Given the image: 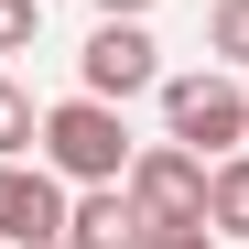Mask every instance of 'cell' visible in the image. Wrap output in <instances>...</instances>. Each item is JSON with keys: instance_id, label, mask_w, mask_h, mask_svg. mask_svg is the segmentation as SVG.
Instances as JSON below:
<instances>
[{"instance_id": "6da1fadb", "label": "cell", "mask_w": 249, "mask_h": 249, "mask_svg": "<svg viewBox=\"0 0 249 249\" xmlns=\"http://www.w3.org/2000/svg\"><path fill=\"white\" fill-rule=\"evenodd\" d=\"M33 152H44L65 184H119V174H130V119H119V98L76 87V98L44 108V141H33Z\"/></svg>"}, {"instance_id": "7a4b0ae2", "label": "cell", "mask_w": 249, "mask_h": 249, "mask_svg": "<svg viewBox=\"0 0 249 249\" xmlns=\"http://www.w3.org/2000/svg\"><path fill=\"white\" fill-rule=\"evenodd\" d=\"M162 141H184V152H206V162H228L238 141H249V87L238 76H162Z\"/></svg>"}, {"instance_id": "3957f363", "label": "cell", "mask_w": 249, "mask_h": 249, "mask_svg": "<svg viewBox=\"0 0 249 249\" xmlns=\"http://www.w3.org/2000/svg\"><path fill=\"white\" fill-rule=\"evenodd\" d=\"M130 206H141V228H206V152H184V141H152V152H130Z\"/></svg>"}, {"instance_id": "277c9868", "label": "cell", "mask_w": 249, "mask_h": 249, "mask_svg": "<svg viewBox=\"0 0 249 249\" xmlns=\"http://www.w3.org/2000/svg\"><path fill=\"white\" fill-rule=\"evenodd\" d=\"M65 217H76V195H65V174L44 152L0 162V249H44V238H65Z\"/></svg>"}, {"instance_id": "5b68a950", "label": "cell", "mask_w": 249, "mask_h": 249, "mask_svg": "<svg viewBox=\"0 0 249 249\" xmlns=\"http://www.w3.org/2000/svg\"><path fill=\"white\" fill-rule=\"evenodd\" d=\"M76 76H87V98H119V108H130L141 87H162V54H152L141 22H98L87 54H76Z\"/></svg>"}, {"instance_id": "8992f818", "label": "cell", "mask_w": 249, "mask_h": 249, "mask_svg": "<svg viewBox=\"0 0 249 249\" xmlns=\"http://www.w3.org/2000/svg\"><path fill=\"white\" fill-rule=\"evenodd\" d=\"M65 228L87 238V249H141V238H152V228H141V206H130V184H87Z\"/></svg>"}, {"instance_id": "52a82bcc", "label": "cell", "mask_w": 249, "mask_h": 249, "mask_svg": "<svg viewBox=\"0 0 249 249\" xmlns=\"http://www.w3.org/2000/svg\"><path fill=\"white\" fill-rule=\"evenodd\" d=\"M206 228H217V238H249V152H228L217 174H206Z\"/></svg>"}, {"instance_id": "ba28073f", "label": "cell", "mask_w": 249, "mask_h": 249, "mask_svg": "<svg viewBox=\"0 0 249 249\" xmlns=\"http://www.w3.org/2000/svg\"><path fill=\"white\" fill-rule=\"evenodd\" d=\"M33 141H44V108H33V87H11V76H0V162H22Z\"/></svg>"}, {"instance_id": "9c48e42d", "label": "cell", "mask_w": 249, "mask_h": 249, "mask_svg": "<svg viewBox=\"0 0 249 249\" xmlns=\"http://www.w3.org/2000/svg\"><path fill=\"white\" fill-rule=\"evenodd\" d=\"M206 44H217V65H249V0H217L206 11Z\"/></svg>"}, {"instance_id": "30bf717a", "label": "cell", "mask_w": 249, "mask_h": 249, "mask_svg": "<svg viewBox=\"0 0 249 249\" xmlns=\"http://www.w3.org/2000/svg\"><path fill=\"white\" fill-rule=\"evenodd\" d=\"M33 33H44V0H0V54H22Z\"/></svg>"}, {"instance_id": "8fae6325", "label": "cell", "mask_w": 249, "mask_h": 249, "mask_svg": "<svg viewBox=\"0 0 249 249\" xmlns=\"http://www.w3.org/2000/svg\"><path fill=\"white\" fill-rule=\"evenodd\" d=\"M141 249H217V238H206V228H152Z\"/></svg>"}, {"instance_id": "7c38bea8", "label": "cell", "mask_w": 249, "mask_h": 249, "mask_svg": "<svg viewBox=\"0 0 249 249\" xmlns=\"http://www.w3.org/2000/svg\"><path fill=\"white\" fill-rule=\"evenodd\" d=\"M152 11V0H98V22H141Z\"/></svg>"}, {"instance_id": "4fadbf2b", "label": "cell", "mask_w": 249, "mask_h": 249, "mask_svg": "<svg viewBox=\"0 0 249 249\" xmlns=\"http://www.w3.org/2000/svg\"><path fill=\"white\" fill-rule=\"evenodd\" d=\"M44 249H87V238H76V228H65V238H44Z\"/></svg>"}]
</instances>
